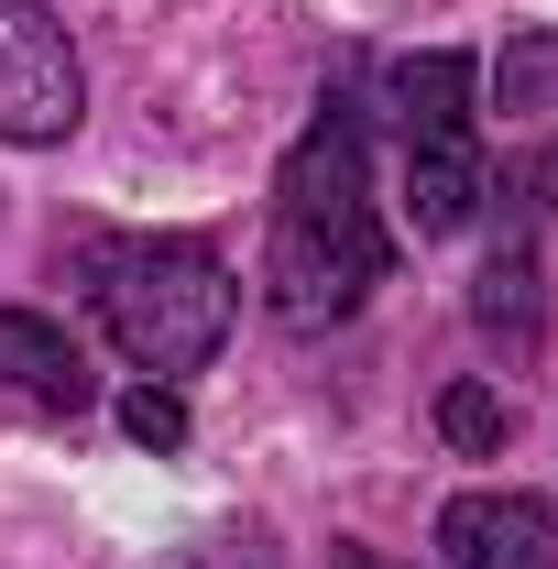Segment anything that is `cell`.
Instances as JSON below:
<instances>
[{"instance_id":"cell-9","label":"cell","mask_w":558,"mask_h":569,"mask_svg":"<svg viewBox=\"0 0 558 569\" xmlns=\"http://www.w3.org/2000/svg\"><path fill=\"white\" fill-rule=\"evenodd\" d=\"M548 99H558V22H537L504 44V110H548Z\"/></svg>"},{"instance_id":"cell-3","label":"cell","mask_w":558,"mask_h":569,"mask_svg":"<svg viewBox=\"0 0 558 569\" xmlns=\"http://www.w3.org/2000/svg\"><path fill=\"white\" fill-rule=\"evenodd\" d=\"M471 99H482V67L471 56H406L395 67V121H406V209H417L427 241L471 230L482 209V142H471Z\"/></svg>"},{"instance_id":"cell-8","label":"cell","mask_w":558,"mask_h":569,"mask_svg":"<svg viewBox=\"0 0 558 569\" xmlns=\"http://www.w3.org/2000/svg\"><path fill=\"white\" fill-rule=\"evenodd\" d=\"M482 198H504V230H537V219L558 209V142L515 153V164H504V187H482Z\"/></svg>"},{"instance_id":"cell-7","label":"cell","mask_w":558,"mask_h":569,"mask_svg":"<svg viewBox=\"0 0 558 569\" xmlns=\"http://www.w3.org/2000/svg\"><path fill=\"white\" fill-rule=\"evenodd\" d=\"M0 395H22V406H56L77 417L88 406V361L56 318H33V307H0Z\"/></svg>"},{"instance_id":"cell-2","label":"cell","mask_w":558,"mask_h":569,"mask_svg":"<svg viewBox=\"0 0 558 569\" xmlns=\"http://www.w3.org/2000/svg\"><path fill=\"white\" fill-rule=\"evenodd\" d=\"M99 329L121 340V361H142L153 383L198 372L230 340V263H219L198 230H110L77 252Z\"/></svg>"},{"instance_id":"cell-5","label":"cell","mask_w":558,"mask_h":569,"mask_svg":"<svg viewBox=\"0 0 558 569\" xmlns=\"http://www.w3.org/2000/svg\"><path fill=\"white\" fill-rule=\"evenodd\" d=\"M438 559L449 569H558V515L537 493H460L438 515Z\"/></svg>"},{"instance_id":"cell-11","label":"cell","mask_w":558,"mask_h":569,"mask_svg":"<svg viewBox=\"0 0 558 569\" xmlns=\"http://www.w3.org/2000/svg\"><path fill=\"white\" fill-rule=\"evenodd\" d=\"M121 427H132L142 449H187V395L176 383H132L121 395Z\"/></svg>"},{"instance_id":"cell-10","label":"cell","mask_w":558,"mask_h":569,"mask_svg":"<svg viewBox=\"0 0 558 569\" xmlns=\"http://www.w3.org/2000/svg\"><path fill=\"white\" fill-rule=\"evenodd\" d=\"M504 427H515V406H504L492 383H449V395H438V438H449V449H504Z\"/></svg>"},{"instance_id":"cell-12","label":"cell","mask_w":558,"mask_h":569,"mask_svg":"<svg viewBox=\"0 0 558 569\" xmlns=\"http://www.w3.org/2000/svg\"><path fill=\"white\" fill-rule=\"evenodd\" d=\"M209 569H275V559H263V526H219V537H209Z\"/></svg>"},{"instance_id":"cell-1","label":"cell","mask_w":558,"mask_h":569,"mask_svg":"<svg viewBox=\"0 0 558 569\" xmlns=\"http://www.w3.org/2000/svg\"><path fill=\"white\" fill-rule=\"evenodd\" d=\"M395 274V230L372 209V153H361V110L329 88V110L296 132L275 176V219H263V307L285 329H340L372 284Z\"/></svg>"},{"instance_id":"cell-13","label":"cell","mask_w":558,"mask_h":569,"mask_svg":"<svg viewBox=\"0 0 558 569\" xmlns=\"http://www.w3.org/2000/svg\"><path fill=\"white\" fill-rule=\"evenodd\" d=\"M340 569H406V559H383V548H340Z\"/></svg>"},{"instance_id":"cell-6","label":"cell","mask_w":558,"mask_h":569,"mask_svg":"<svg viewBox=\"0 0 558 569\" xmlns=\"http://www.w3.org/2000/svg\"><path fill=\"white\" fill-rule=\"evenodd\" d=\"M471 329H482L504 361H537L548 340V284H537V230H504L492 263L471 274Z\"/></svg>"},{"instance_id":"cell-4","label":"cell","mask_w":558,"mask_h":569,"mask_svg":"<svg viewBox=\"0 0 558 569\" xmlns=\"http://www.w3.org/2000/svg\"><path fill=\"white\" fill-rule=\"evenodd\" d=\"M88 121L77 44L44 0H0V142H67Z\"/></svg>"}]
</instances>
